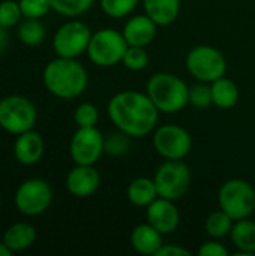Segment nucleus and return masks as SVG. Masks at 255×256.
<instances>
[{"instance_id":"obj_1","label":"nucleus","mask_w":255,"mask_h":256,"mask_svg":"<svg viewBox=\"0 0 255 256\" xmlns=\"http://www.w3.org/2000/svg\"><path fill=\"white\" fill-rule=\"evenodd\" d=\"M111 123L128 136L143 138L153 132L159 111L147 93L125 90L114 94L107 106Z\"/></svg>"},{"instance_id":"obj_2","label":"nucleus","mask_w":255,"mask_h":256,"mask_svg":"<svg viewBox=\"0 0 255 256\" xmlns=\"http://www.w3.org/2000/svg\"><path fill=\"white\" fill-rule=\"evenodd\" d=\"M42 81L53 96L59 99H75L87 88L89 76L86 68L77 58L56 57L44 68Z\"/></svg>"},{"instance_id":"obj_3","label":"nucleus","mask_w":255,"mask_h":256,"mask_svg":"<svg viewBox=\"0 0 255 256\" xmlns=\"http://www.w3.org/2000/svg\"><path fill=\"white\" fill-rule=\"evenodd\" d=\"M146 93L158 111L165 114H176L189 104V87L182 78L168 72L152 75L147 81Z\"/></svg>"},{"instance_id":"obj_4","label":"nucleus","mask_w":255,"mask_h":256,"mask_svg":"<svg viewBox=\"0 0 255 256\" xmlns=\"http://www.w3.org/2000/svg\"><path fill=\"white\" fill-rule=\"evenodd\" d=\"M38 122L35 104L21 94H9L0 99V129L20 135L32 130Z\"/></svg>"},{"instance_id":"obj_5","label":"nucleus","mask_w":255,"mask_h":256,"mask_svg":"<svg viewBox=\"0 0 255 256\" xmlns=\"http://www.w3.org/2000/svg\"><path fill=\"white\" fill-rule=\"evenodd\" d=\"M128 42L122 32L114 28H101L92 34L87 56L90 62L99 68H111L123 60Z\"/></svg>"},{"instance_id":"obj_6","label":"nucleus","mask_w":255,"mask_h":256,"mask_svg":"<svg viewBox=\"0 0 255 256\" xmlns=\"http://www.w3.org/2000/svg\"><path fill=\"white\" fill-rule=\"evenodd\" d=\"M218 202L234 222L246 219L255 212L254 188L242 178H231L221 186Z\"/></svg>"},{"instance_id":"obj_7","label":"nucleus","mask_w":255,"mask_h":256,"mask_svg":"<svg viewBox=\"0 0 255 256\" xmlns=\"http://www.w3.org/2000/svg\"><path fill=\"white\" fill-rule=\"evenodd\" d=\"M188 72L201 82H213L227 72V62L222 52L210 45H197L186 56Z\"/></svg>"},{"instance_id":"obj_8","label":"nucleus","mask_w":255,"mask_h":256,"mask_svg":"<svg viewBox=\"0 0 255 256\" xmlns=\"http://www.w3.org/2000/svg\"><path fill=\"white\" fill-rule=\"evenodd\" d=\"M53 202V189L48 182L42 178L24 180L14 195L15 208L27 218L45 213Z\"/></svg>"},{"instance_id":"obj_9","label":"nucleus","mask_w":255,"mask_h":256,"mask_svg":"<svg viewBox=\"0 0 255 256\" xmlns=\"http://www.w3.org/2000/svg\"><path fill=\"white\" fill-rule=\"evenodd\" d=\"M191 170L182 160H165L155 172L153 182L156 184L158 195L165 200H180L189 189Z\"/></svg>"},{"instance_id":"obj_10","label":"nucleus","mask_w":255,"mask_h":256,"mask_svg":"<svg viewBox=\"0 0 255 256\" xmlns=\"http://www.w3.org/2000/svg\"><path fill=\"white\" fill-rule=\"evenodd\" d=\"M92 32L89 26L80 20H71L62 24L53 38V50L57 57L77 58L87 52Z\"/></svg>"},{"instance_id":"obj_11","label":"nucleus","mask_w":255,"mask_h":256,"mask_svg":"<svg viewBox=\"0 0 255 256\" xmlns=\"http://www.w3.org/2000/svg\"><path fill=\"white\" fill-rule=\"evenodd\" d=\"M153 147L164 159L182 160L192 148V138L182 126L164 124L153 132Z\"/></svg>"},{"instance_id":"obj_12","label":"nucleus","mask_w":255,"mask_h":256,"mask_svg":"<svg viewBox=\"0 0 255 256\" xmlns=\"http://www.w3.org/2000/svg\"><path fill=\"white\" fill-rule=\"evenodd\" d=\"M105 138L96 126L78 128L69 144V154L75 165H95L104 150Z\"/></svg>"},{"instance_id":"obj_13","label":"nucleus","mask_w":255,"mask_h":256,"mask_svg":"<svg viewBox=\"0 0 255 256\" xmlns=\"http://www.w3.org/2000/svg\"><path fill=\"white\" fill-rule=\"evenodd\" d=\"M146 218L147 224H150L162 236L174 232L180 224V213L174 206V201L161 196L146 207Z\"/></svg>"},{"instance_id":"obj_14","label":"nucleus","mask_w":255,"mask_h":256,"mask_svg":"<svg viewBox=\"0 0 255 256\" xmlns=\"http://www.w3.org/2000/svg\"><path fill=\"white\" fill-rule=\"evenodd\" d=\"M101 184V177L93 165H75L66 176V189L77 198L92 196Z\"/></svg>"},{"instance_id":"obj_15","label":"nucleus","mask_w":255,"mask_h":256,"mask_svg":"<svg viewBox=\"0 0 255 256\" xmlns=\"http://www.w3.org/2000/svg\"><path fill=\"white\" fill-rule=\"evenodd\" d=\"M14 158L18 164L24 166H32L36 165L45 152V142L41 134L36 130H27L24 134L17 135L15 142H14Z\"/></svg>"},{"instance_id":"obj_16","label":"nucleus","mask_w":255,"mask_h":256,"mask_svg":"<svg viewBox=\"0 0 255 256\" xmlns=\"http://www.w3.org/2000/svg\"><path fill=\"white\" fill-rule=\"evenodd\" d=\"M158 24L149 16V15H135L131 16L125 27H123V36L131 46H147L152 44V40L156 38Z\"/></svg>"},{"instance_id":"obj_17","label":"nucleus","mask_w":255,"mask_h":256,"mask_svg":"<svg viewBox=\"0 0 255 256\" xmlns=\"http://www.w3.org/2000/svg\"><path fill=\"white\" fill-rule=\"evenodd\" d=\"M162 244V234L150 224H141L131 232V246L140 255H156Z\"/></svg>"},{"instance_id":"obj_18","label":"nucleus","mask_w":255,"mask_h":256,"mask_svg":"<svg viewBox=\"0 0 255 256\" xmlns=\"http://www.w3.org/2000/svg\"><path fill=\"white\" fill-rule=\"evenodd\" d=\"M2 242L11 249L12 254L24 252L35 244L36 228L29 222H17L5 231Z\"/></svg>"},{"instance_id":"obj_19","label":"nucleus","mask_w":255,"mask_h":256,"mask_svg":"<svg viewBox=\"0 0 255 256\" xmlns=\"http://www.w3.org/2000/svg\"><path fill=\"white\" fill-rule=\"evenodd\" d=\"M231 242L236 246L237 252L234 256H254L255 255V222L249 218L236 220L231 232Z\"/></svg>"},{"instance_id":"obj_20","label":"nucleus","mask_w":255,"mask_h":256,"mask_svg":"<svg viewBox=\"0 0 255 256\" xmlns=\"http://www.w3.org/2000/svg\"><path fill=\"white\" fill-rule=\"evenodd\" d=\"M143 6L158 26L171 24L180 12V0H143Z\"/></svg>"},{"instance_id":"obj_21","label":"nucleus","mask_w":255,"mask_h":256,"mask_svg":"<svg viewBox=\"0 0 255 256\" xmlns=\"http://www.w3.org/2000/svg\"><path fill=\"white\" fill-rule=\"evenodd\" d=\"M128 201L135 207H147L150 206L159 195L156 190V184L153 178L138 177L132 180L126 189Z\"/></svg>"},{"instance_id":"obj_22","label":"nucleus","mask_w":255,"mask_h":256,"mask_svg":"<svg viewBox=\"0 0 255 256\" xmlns=\"http://www.w3.org/2000/svg\"><path fill=\"white\" fill-rule=\"evenodd\" d=\"M210 88H212L213 105H216L218 108L230 110L239 100V88L230 78L225 76L218 78L216 81L210 82Z\"/></svg>"},{"instance_id":"obj_23","label":"nucleus","mask_w":255,"mask_h":256,"mask_svg":"<svg viewBox=\"0 0 255 256\" xmlns=\"http://www.w3.org/2000/svg\"><path fill=\"white\" fill-rule=\"evenodd\" d=\"M17 34L26 46H38L45 39V27L38 18H24L17 26Z\"/></svg>"},{"instance_id":"obj_24","label":"nucleus","mask_w":255,"mask_h":256,"mask_svg":"<svg viewBox=\"0 0 255 256\" xmlns=\"http://www.w3.org/2000/svg\"><path fill=\"white\" fill-rule=\"evenodd\" d=\"M233 225H234V220L221 208V210H216L207 216L204 228H206V232L210 238L219 240V238L230 236Z\"/></svg>"},{"instance_id":"obj_25","label":"nucleus","mask_w":255,"mask_h":256,"mask_svg":"<svg viewBox=\"0 0 255 256\" xmlns=\"http://www.w3.org/2000/svg\"><path fill=\"white\" fill-rule=\"evenodd\" d=\"M51 9L63 16H80L84 12H87L95 0H50Z\"/></svg>"},{"instance_id":"obj_26","label":"nucleus","mask_w":255,"mask_h":256,"mask_svg":"<svg viewBox=\"0 0 255 256\" xmlns=\"http://www.w3.org/2000/svg\"><path fill=\"white\" fill-rule=\"evenodd\" d=\"M138 2L140 0H99L104 14L114 20L128 16L137 8Z\"/></svg>"},{"instance_id":"obj_27","label":"nucleus","mask_w":255,"mask_h":256,"mask_svg":"<svg viewBox=\"0 0 255 256\" xmlns=\"http://www.w3.org/2000/svg\"><path fill=\"white\" fill-rule=\"evenodd\" d=\"M23 16L20 3L17 0H2L0 2V26L5 28L17 27Z\"/></svg>"},{"instance_id":"obj_28","label":"nucleus","mask_w":255,"mask_h":256,"mask_svg":"<svg viewBox=\"0 0 255 256\" xmlns=\"http://www.w3.org/2000/svg\"><path fill=\"white\" fill-rule=\"evenodd\" d=\"M122 63L125 64L126 69L138 72L146 69V66L149 64V54L146 51L144 46H128Z\"/></svg>"},{"instance_id":"obj_29","label":"nucleus","mask_w":255,"mask_h":256,"mask_svg":"<svg viewBox=\"0 0 255 256\" xmlns=\"http://www.w3.org/2000/svg\"><path fill=\"white\" fill-rule=\"evenodd\" d=\"M99 120L98 108L93 104L83 102L74 111V122L78 128H93Z\"/></svg>"},{"instance_id":"obj_30","label":"nucleus","mask_w":255,"mask_h":256,"mask_svg":"<svg viewBox=\"0 0 255 256\" xmlns=\"http://www.w3.org/2000/svg\"><path fill=\"white\" fill-rule=\"evenodd\" d=\"M209 82H198L189 87V104L195 108H207L213 105L212 99V88L207 86Z\"/></svg>"},{"instance_id":"obj_31","label":"nucleus","mask_w":255,"mask_h":256,"mask_svg":"<svg viewBox=\"0 0 255 256\" xmlns=\"http://www.w3.org/2000/svg\"><path fill=\"white\" fill-rule=\"evenodd\" d=\"M128 148H129V136L122 130L114 132L108 135V138H105L104 150L110 156H122L128 152Z\"/></svg>"},{"instance_id":"obj_32","label":"nucleus","mask_w":255,"mask_h":256,"mask_svg":"<svg viewBox=\"0 0 255 256\" xmlns=\"http://www.w3.org/2000/svg\"><path fill=\"white\" fill-rule=\"evenodd\" d=\"M20 8L24 18H38L41 20L51 9L50 0H20Z\"/></svg>"},{"instance_id":"obj_33","label":"nucleus","mask_w":255,"mask_h":256,"mask_svg":"<svg viewBox=\"0 0 255 256\" xmlns=\"http://www.w3.org/2000/svg\"><path fill=\"white\" fill-rule=\"evenodd\" d=\"M198 255L200 256H227L228 250L224 244L218 243V240H210L206 242L200 246L198 249Z\"/></svg>"},{"instance_id":"obj_34","label":"nucleus","mask_w":255,"mask_h":256,"mask_svg":"<svg viewBox=\"0 0 255 256\" xmlns=\"http://www.w3.org/2000/svg\"><path fill=\"white\" fill-rule=\"evenodd\" d=\"M191 252L179 244H162L155 256H189Z\"/></svg>"},{"instance_id":"obj_35","label":"nucleus","mask_w":255,"mask_h":256,"mask_svg":"<svg viewBox=\"0 0 255 256\" xmlns=\"http://www.w3.org/2000/svg\"><path fill=\"white\" fill-rule=\"evenodd\" d=\"M9 44V36H8V28L0 26V56L6 51Z\"/></svg>"},{"instance_id":"obj_36","label":"nucleus","mask_w":255,"mask_h":256,"mask_svg":"<svg viewBox=\"0 0 255 256\" xmlns=\"http://www.w3.org/2000/svg\"><path fill=\"white\" fill-rule=\"evenodd\" d=\"M14 254L11 252V249L3 243V242H0V256H12Z\"/></svg>"},{"instance_id":"obj_37","label":"nucleus","mask_w":255,"mask_h":256,"mask_svg":"<svg viewBox=\"0 0 255 256\" xmlns=\"http://www.w3.org/2000/svg\"><path fill=\"white\" fill-rule=\"evenodd\" d=\"M0 208H2V198H0Z\"/></svg>"}]
</instances>
